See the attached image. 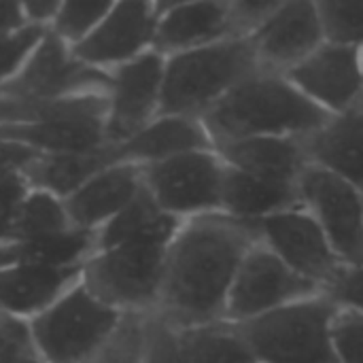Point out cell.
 <instances>
[{"instance_id":"cell-31","label":"cell","mask_w":363,"mask_h":363,"mask_svg":"<svg viewBox=\"0 0 363 363\" xmlns=\"http://www.w3.org/2000/svg\"><path fill=\"white\" fill-rule=\"evenodd\" d=\"M0 363H43L30 323L0 313Z\"/></svg>"},{"instance_id":"cell-10","label":"cell","mask_w":363,"mask_h":363,"mask_svg":"<svg viewBox=\"0 0 363 363\" xmlns=\"http://www.w3.org/2000/svg\"><path fill=\"white\" fill-rule=\"evenodd\" d=\"M317 294L323 291L257 242L234 279L225 304V321L245 323Z\"/></svg>"},{"instance_id":"cell-19","label":"cell","mask_w":363,"mask_h":363,"mask_svg":"<svg viewBox=\"0 0 363 363\" xmlns=\"http://www.w3.org/2000/svg\"><path fill=\"white\" fill-rule=\"evenodd\" d=\"M202 149H215L202 121L177 115H160L125 143L111 147L115 164L138 168Z\"/></svg>"},{"instance_id":"cell-13","label":"cell","mask_w":363,"mask_h":363,"mask_svg":"<svg viewBox=\"0 0 363 363\" xmlns=\"http://www.w3.org/2000/svg\"><path fill=\"white\" fill-rule=\"evenodd\" d=\"M249 40L259 70L283 77L289 74L325 43L317 2L279 0L277 9Z\"/></svg>"},{"instance_id":"cell-5","label":"cell","mask_w":363,"mask_h":363,"mask_svg":"<svg viewBox=\"0 0 363 363\" xmlns=\"http://www.w3.org/2000/svg\"><path fill=\"white\" fill-rule=\"evenodd\" d=\"M338 306L317 294L236 323L257 363H336L332 323Z\"/></svg>"},{"instance_id":"cell-17","label":"cell","mask_w":363,"mask_h":363,"mask_svg":"<svg viewBox=\"0 0 363 363\" xmlns=\"http://www.w3.org/2000/svg\"><path fill=\"white\" fill-rule=\"evenodd\" d=\"M143 172L132 164H111L64 200L70 223L98 234L143 194Z\"/></svg>"},{"instance_id":"cell-1","label":"cell","mask_w":363,"mask_h":363,"mask_svg":"<svg viewBox=\"0 0 363 363\" xmlns=\"http://www.w3.org/2000/svg\"><path fill=\"white\" fill-rule=\"evenodd\" d=\"M257 242L253 223L223 213L181 223L168 247L155 313L174 328L225 321L234 279Z\"/></svg>"},{"instance_id":"cell-7","label":"cell","mask_w":363,"mask_h":363,"mask_svg":"<svg viewBox=\"0 0 363 363\" xmlns=\"http://www.w3.org/2000/svg\"><path fill=\"white\" fill-rule=\"evenodd\" d=\"M140 172L145 191L168 217L185 223L221 213L225 162L215 149L183 153Z\"/></svg>"},{"instance_id":"cell-11","label":"cell","mask_w":363,"mask_h":363,"mask_svg":"<svg viewBox=\"0 0 363 363\" xmlns=\"http://www.w3.org/2000/svg\"><path fill=\"white\" fill-rule=\"evenodd\" d=\"M164 55L149 51L108 72L106 89V143L111 147L125 143L162 111Z\"/></svg>"},{"instance_id":"cell-4","label":"cell","mask_w":363,"mask_h":363,"mask_svg":"<svg viewBox=\"0 0 363 363\" xmlns=\"http://www.w3.org/2000/svg\"><path fill=\"white\" fill-rule=\"evenodd\" d=\"M170 240H134L100 249L83 264V285L125 317L157 311Z\"/></svg>"},{"instance_id":"cell-24","label":"cell","mask_w":363,"mask_h":363,"mask_svg":"<svg viewBox=\"0 0 363 363\" xmlns=\"http://www.w3.org/2000/svg\"><path fill=\"white\" fill-rule=\"evenodd\" d=\"M113 162L111 145L85 151V153H55L38 155L23 172L26 181L34 189L49 191L62 200L70 198L79 187H83L94 174L104 170Z\"/></svg>"},{"instance_id":"cell-34","label":"cell","mask_w":363,"mask_h":363,"mask_svg":"<svg viewBox=\"0 0 363 363\" xmlns=\"http://www.w3.org/2000/svg\"><path fill=\"white\" fill-rule=\"evenodd\" d=\"M143 317H125L111 342L91 363H143Z\"/></svg>"},{"instance_id":"cell-36","label":"cell","mask_w":363,"mask_h":363,"mask_svg":"<svg viewBox=\"0 0 363 363\" xmlns=\"http://www.w3.org/2000/svg\"><path fill=\"white\" fill-rule=\"evenodd\" d=\"M279 0H230L232 26L238 38H249L277 9Z\"/></svg>"},{"instance_id":"cell-16","label":"cell","mask_w":363,"mask_h":363,"mask_svg":"<svg viewBox=\"0 0 363 363\" xmlns=\"http://www.w3.org/2000/svg\"><path fill=\"white\" fill-rule=\"evenodd\" d=\"M238 38L232 26L230 0L157 2L153 51L164 57Z\"/></svg>"},{"instance_id":"cell-6","label":"cell","mask_w":363,"mask_h":363,"mask_svg":"<svg viewBox=\"0 0 363 363\" xmlns=\"http://www.w3.org/2000/svg\"><path fill=\"white\" fill-rule=\"evenodd\" d=\"M123 319L125 315L98 300L79 281L28 323L43 363H91Z\"/></svg>"},{"instance_id":"cell-38","label":"cell","mask_w":363,"mask_h":363,"mask_svg":"<svg viewBox=\"0 0 363 363\" xmlns=\"http://www.w3.org/2000/svg\"><path fill=\"white\" fill-rule=\"evenodd\" d=\"M36 157L38 153L28 147L0 140V179L11 174H23Z\"/></svg>"},{"instance_id":"cell-15","label":"cell","mask_w":363,"mask_h":363,"mask_svg":"<svg viewBox=\"0 0 363 363\" xmlns=\"http://www.w3.org/2000/svg\"><path fill=\"white\" fill-rule=\"evenodd\" d=\"M285 77L325 115H340L363 104V49L357 47L323 43Z\"/></svg>"},{"instance_id":"cell-25","label":"cell","mask_w":363,"mask_h":363,"mask_svg":"<svg viewBox=\"0 0 363 363\" xmlns=\"http://www.w3.org/2000/svg\"><path fill=\"white\" fill-rule=\"evenodd\" d=\"M181 221L168 217L143 189V194L125 206L113 221L96 234V249H111L134 240H172Z\"/></svg>"},{"instance_id":"cell-14","label":"cell","mask_w":363,"mask_h":363,"mask_svg":"<svg viewBox=\"0 0 363 363\" xmlns=\"http://www.w3.org/2000/svg\"><path fill=\"white\" fill-rule=\"evenodd\" d=\"M157 28V2H111L98 28L74 47L77 57L89 68L111 72L153 51Z\"/></svg>"},{"instance_id":"cell-18","label":"cell","mask_w":363,"mask_h":363,"mask_svg":"<svg viewBox=\"0 0 363 363\" xmlns=\"http://www.w3.org/2000/svg\"><path fill=\"white\" fill-rule=\"evenodd\" d=\"M308 164L332 172L363 191V104L330 115L302 138Z\"/></svg>"},{"instance_id":"cell-21","label":"cell","mask_w":363,"mask_h":363,"mask_svg":"<svg viewBox=\"0 0 363 363\" xmlns=\"http://www.w3.org/2000/svg\"><path fill=\"white\" fill-rule=\"evenodd\" d=\"M215 151L225 166L274 183L298 185L300 177L311 166L302 138H247L223 145Z\"/></svg>"},{"instance_id":"cell-35","label":"cell","mask_w":363,"mask_h":363,"mask_svg":"<svg viewBox=\"0 0 363 363\" xmlns=\"http://www.w3.org/2000/svg\"><path fill=\"white\" fill-rule=\"evenodd\" d=\"M323 294L338 308L363 315V262L355 266H342Z\"/></svg>"},{"instance_id":"cell-29","label":"cell","mask_w":363,"mask_h":363,"mask_svg":"<svg viewBox=\"0 0 363 363\" xmlns=\"http://www.w3.org/2000/svg\"><path fill=\"white\" fill-rule=\"evenodd\" d=\"M111 9V2H83V0H66L60 2V9L49 26V32H53L60 40H64L68 47L81 45L102 21L106 11Z\"/></svg>"},{"instance_id":"cell-32","label":"cell","mask_w":363,"mask_h":363,"mask_svg":"<svg viewBox=\"0 0 363 363\" xmlns=\"http://www.w3.org/2000/svg\"><path fill=\"white\" fill-rule=\"evenodd\" d=\"M336 363H363V315L338 308L332 323Z\"/></svg>"},{"instance_id":"cell-22","label":"cell","mask_w":363,"mask_h":363,"mask_svg":"<svg viewBox=\"0 0 363 363\" xmlns=\"http://www.w3.org/2000/svg\"><path fill=\"white\" fill-rule=\"evenodd\" d=\"M296 206H302L298 185L257 179L225 166L221 198L223 215L238 221L257 223Z\"/></svg>"},{"instance_id":"cell-12","label":"cell","mask_w":363,"mask_h":363,"mask_svg":"<svg viewBox=\"0 0 363 363\" xmlns=\"http://www.w3.org/2000/svg\"><path fill=\"white\" fill-rule=\"evenodd\" d=\"M253 225L266 249L321 291L340 272L342 262L306 208L296 206Z\"/></svg>"},{"instance_id":"cell-8","label":"cell","mask_w":363,"mask_h":363,"mask_svg":"<svg viewBox=\"0 0 363 363\" xmlns=\"http://www.w3.org/2000/svg\"><path fill=\"white\" fill-rule=\"evenodd\" d=\"M106 89L108 72L83 64L72 47L47 30L15 79L0 89V96L17 100H66L106 94Z\"/></svg>"},{"instance_id":"cell-20","label":"cell","mask_w":363,"mask_h":363,"mask_svg":"<svg viewBox=\"0 0 363 363\" xmlns=\"http://www.w3.org/2000/svg\"><path fill=\"white\" fill-rule=\"evenodd\" d=\"M83 268H0V313L32 321L81 281Z\"/></svg>"},{"instance_id":"cell-37","label":"cell","mask_w":363,"mask_h":363,"mask_svg":"<svg viewBox=\"0 0 363 363\" xmlns=\"http://www.w3.org/2000/svg\"><path fill=\"white\" fill-rule=\"evenodd\" d=\"M28 189L30 185L23 174H11L0 179V245L11 238L17 208Z\"/></svg>"},{"instance_id":"cell-9","label":"cell","mask_w":363,"mask_h":363,"mask_svg":"<svg viewBox=\"0 0 363 363\" xmlns=\"http://www.w3.org/2000/svg\"><path fill=\"white\" fill-rule=\"evenodd\" d=\"M300 204L317 221L342 266L363 262V191L349 181L308 166L298 181Z\"/></svg>"},{"instance_id":"cell-40","label":"cell","mask_w":363,"mask_h":363,"mask_svg":"<svg viewBox=\"0 0 363 363\" xmlns=\"http://www.w3.org/2000/svg\"><path fill=\"white\" fill-rule=\"evenodd\" d=\"M28 26L26 17H23V9L21 2H6L0 0V38L15 34L19 30H23Z\"/></svg>"},{"instance_id":"cell-27","label":"cell","mask_w":363,"mask_h":363,"mask_svg":"<svg viewBox=\"0 0 363 363\" xmlns=\"http://www.w3.org/2000/svg\"><path fill=\"white\" fill-rule=\"evenodd\" d=\"M70 228L74 225L70 223L64 200L49 191L30 187L17 208L11 238L6 242L55 236V234L68 232Z\"/></svg>"},{"instance_id":"cell-2","label":"cell","mask_w":363,"mask_h":363,"mask_svg":"<svg viewBox=\"0 0 363 363\" xmlns=\"http://www.w3.org/2000/svg\"><path fill=\"white\" fill-rule=\"evenodd\" d=\"M330 115L306 100L283 74L257 70L200 121L215 149L247 138H304Z\"/></svg>"},{"instance_id":"cell-3","label":"cell","mask_w":363,"mask_h":363,"mask_svg":"<svg viewBox=\"0 0 363 363\" xmlns=\"http://www.w3.org/2000/svg\"><path fill=\"white\" fill-rule=\"evenodd\" d=\"M257 70L249 38H228L202 49L164 57L160 115L202 119Z\"/></svg>"},{"instance_id":"cell-28","label":"cell","mask_w":363,"mask_h":363,"mask_svg":"<svg viewBox=\"0 0 363 363\" xmlns=\"http://www.w3.org/2000/svg\"><path fill=\"white\" fill-rule=\"evenodd\" d=\"M325 43L363 49V0L317 2Z\"/></svg>"},{"instance_id":"cell-26","label":"cell","mask_w":363,"mask_h":363,"mask_svg":"<svg viewBox=\"0 0 363 363\" xmlns=\"http://www.w3.org/2000/svg\"><path fill=\"white\" fill-rule=\"evenodd\" d=\"M179 336L191 363H257L236 323L213 321L179 328Z\"/></svg>"},{"instance_id":"cell-23","label":"cell","mask_w":363,"mask_h":363,"mask_svg":"<svg viewBox=\"0 0 363 363\" xmlns=\"http://www.w3.org/2000/svg\"><path fill=\"white\" fill-rule=\"evenodd\" d=\"M96 249V234L79 228L55 236L32 240H11L0 245V268L45 266V268H83Z\"/></svg>"},{"instance_id":"cell-30","label":"cell","mask_w":363,"mask_h":363,"mask_svg":"<svg viewBox=\"0 0 363 363\" xmlns=\"http://www.w3.org/2000/svg\"><path fill=\"white\" fill-rule=\"evenodd\" d=\"M143 363H191L181 345L179 328L153 313L140 321Z\"/></svg>"},{"instance_id":"cell-33","label":"cell","mask_w":363,"mask_h":363,"mask_svg":"<svg viewBox=\"0 0 363 363\" xmlns=\"http://www.w3.org/2000/svg\"><path fill=\"white\" fill-rule=\"evenodd\" d=\"M45 32L47 30L26 26L23 30L0 38V89H4L15 79Z\"/></svg>"},{"instance_id":"cell-39","label":"cell","mask_w":363,"mask_h":363,"mask_svg":"<svg viewBox=\"0 0 363 363\" xmlns=\"http://www.w3.org/2000/svg\"><path fill=\"white\" fill-rule=\"evenodd\" d=\"M21 9H23V17L28 21V26L32 28H40V30H49L57 9H60V2H53V0H32V2H21Z\"/></svg>"}]
</instances>
